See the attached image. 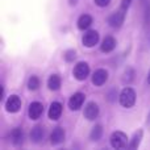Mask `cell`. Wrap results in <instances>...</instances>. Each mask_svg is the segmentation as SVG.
Listing matches in <instances>:
<instances>
[{
  "label": "cell",
  "instance_id": "1",
  "mask_svg": "<svg viewBox=\"0 0 150 150\" xmlns=\"http://www.w3.org/2000/svg\"><path fill=\"white\" fill-rule=\"evenodd\" d=\"M119 99H120V104H121L122 107L130 108V107H133L136 103V92L132 90V88L127 87L121 91Z\"/></svg>",
  "mask_w": 150,
  "mask_h": 150
},
{
  "label": "cell",
  "instance_id": "2",
  "mask_svg": "<svg viewBox=\"0 0 150 150\" xmlns=\"http://www.w3.org/2000/svg\"><path fill=\"white\" fill-rule=\"evenodd\" d=\"M127 134L122 132H115L111 136V145L115 149H122L127 146Z\"/></svg>",
  "mask_w": 150,
  "mask_h": 150
},
{
  "label": "cell",
  "instance_id": "3",
  "mask_svg": "<svg viewBox=\"0 0 150 150\" xmlns=\"http://www.w3.org/2000/svg\"><path fill=\"white\" fill-rule=\"evenodd\" d=\"M125 12H127V11L121 8L120 11H117V12L112 13V15L109 16V18H108L109 25H111L112 28H120V26L122 25V23H124Z\"/></svg>",
  "mask_w": 150,
  "mask_h": 150
},
{
  "label": "cell",
  "instance_id": "4",
  "mask_svg": "<svg viewBox=\"0 0 150 150\" xmlns=\"http://www.w3.org/2000/svg\"><path fill=\"white\" fill-rule=\"evenodd\" d=\"M90 74V66L86 62H79L74 67V76L78 80H84Z\"/></svg>",
  "mask_w": 150,
  "mask_h": 150
},
{
  "label": "cell",
  "instance_id": "5",
  "mask_svg": "<svg viewBox=\"0 0 150 150\" xmlns=\"http://www.w3.org/2000/svg\"><path fill=\"white\" fill-rule=\"evenodd\" d=\"M5 108H7V111L11 112V113H15V112H17L18 109L21 108V100H20V98H18L17 95H11L9 98H8L7 103H5Z\"/></svg>",
  "mask_w": 150,
  "mask_h": 150
},
{
  "label": "cell",
  "instance_id": "6",
  "mask_svg": "<svg viewBox=\"0 0 150 150\" xmlns=\"http://www.w3.org/2000/svg\"><path fill=\"white\" fill-rule=\"evenodd\" d=\"M83 45L87 47H92L95 46L99 42V33L96 30H88L87 33L83 36Z\"/></svg>",
  "mask_w": 150,
  "mask_h": 150
},
{
  "label": "cell",
  "instance_id": "7",
  "mask_svg": "<svg viewBox=\"0 0 150 150\" xmlns=\"http://www.w3.org/2000/svg\"><path fill=\"white\" fill-rule=\"evenodd\" d=\"M84 99H86V96L83 95V93H80V92L74 93L70 98V100H69V107H70V109H73V111L80 109L83 103H84Z\"/></svg>",
  "mask_w": 150,
  "mask_h": 150
},
{
  "label": "cell",
  "instance_id": "8",
  "mask_svg": "<svg viewBox=\"0 0 150 150\" xmlns=\"http://www.w3.org/2000/svg\"><path fill=\"white\" fill-rule=\"evenodd\" d=\"M65 137H66L65 129L61 127H57L54 128V130L50 134V142H52V145H58V144L65 141Z\"/></svg>",
  "mask_w": 150,
  "mask_h": 150
},
{
  "label": "cell",
  "instance_id": "9",
  "mask_svg": "<svg viewBox=\"0 0 150 150\" xmlns=\"http://www.w3.org/2000/svg\"><path fill=\"white\" fill-rule=\"evenodd\" d=\"M42 112H44V105L38 101H33V103L29 105V111H28V115L32 120H37L41 117Z\"/></svg>",
  "mask_w": 150,
  "mask_h": 150
},
{
  "label": "cell",
  "instance_id": "10",
  "mask_svg": "<svg viewBox=\"0 0 150 150\" xmlns=\"http://www.w3.org/2000/svg\"><path fill=\"white\" fill-rule=\"evenodd\" d=\"M108 79V73L104 69H99L92 75V83L95 86H103Z\"/></svg>",
  "mask_w": 150,
  "mask_h": 150
},
{
  "label": "cell",
  "instance_id": "11",
  "mask_svg": "<svg viewBox=\"0 0 150 150\" xmlns=\"http://www.w3.org/2000/svg\"><path fill=\"white\" fill-rule=\"evenodd\" d=\"M84 116L87 120H95L96 117L99 116V107L96 103H93V101H91V103H88L87 105H86L84 108Z\"/></svg>",
  "mask_w": 150,
  "mask_h": 150
},
{
  "label": "cell",
  "instance_id": "12",
  "mask_svg": "<svg viewBox=\"0 0 150 150\" xmlns=\"http://www.w3.org/2000/svg\"><path fill=\"white\" fill-rule=\"evenodd\" d=\"M62 115V104L58 103V101H54V103L50 104L49 108V119L50 120H58Z\"/></svg>",
  "mask_w": 150,
  "mask_h": 150
},
{
  "label": "cell",
  "instance_id": "13",
  "mask_svg": "<svg viewBox=\"0 0 150 150\" xmlns=\"http://www.w3.org/2000/svg\"><path fill=\"white\" fill-rule=\"evenodd\" d=\"M115 47H116V40H115L113 37L108 36V37H105V38L103 40L100 49H101V52L103 53H109V52H112Z\"/></svg>",
  "mask_w": 150,
  "mask_h": 150
},
{
  "label": "cell",
  "instance_id": "14",
  "mask_svg": "<svg viewBox=\"0 0 150 150\" xmlns=\"http://www.w3.org/2000/svg\"><path fill=\"white\" fill-rule=\"evenodd\" d=\"M45 137V129L41 125H36L30 132V138L33 142H40L42 138Z\"/></svg>",
  "mask_w": 150,
  "mask_h": 150
},
{
  "label": "cell",
  "instance_id": "15",
  "mask_svg": "<svg viewBox=\"0 0 150 150\" xmlns=\"http://www.w3.org/2000/svg\"><path fill=\"white\" fill-rule=\"evenodd\" d=\"M9 138H11V141H12V144H15V145H20V144H23V141H24L23 129H20V128H15V129L11 132Z\"/></svg>",
  "mask_w": 150,
  "mask_h": 150
},
{
  "label": "cell",
  "instance_id": "16",
  "mask_svg": "<svg viewBox=\"0 0 150 150\" xmlns=\"http://www.w3.org/2000/svg\"><path fill=\"white\" fill-rule=\"evenodd\" d=\"M61 83H62V82H61L59 75H57V74L50 75L49 80H47V87H49L52 91H57V90H59Z\"/></svg>",
  "mask_w": 150,
  "mask_h": 150
},
{
  "label": "cell",
  "instance_id": "17",
  "mask_svg": "<svg viewBox=\"0 0 150 150\" xmlns=\"http://www.w3.org/2000/svg\"><path fill=\"white\" fill-rule=\"evenodd\" d=\"M91 24H92V17L90 15H82L78 20V28L84 30V29L90 28Z\"/></svg>",
  "mask_w": 150,
  "mask_h": 150
},
{
  "label": "cell",
  "instance_id": "18",
  "mask_svg": "<svg viewBox=\"0 0 150 150\" xmlns=\"http://www.w3.org/2000/svg\"><path fill=\"white\" fill-rule=\"evenodd\" d=\"M101 134H103V128H101V125H95V127L92 128V130H91L90 137L92 141H99Z\"/></svg>",
  "mask_w": 150,
  "mask_h": 150
},
{
  "label": "cell",
  "instance_id": "19",
  "mask_svg": "<svg viewBox=\"0 0 150 150\" xmlns=\"http://www.w3.org/2000/svg\"><path fill=\"white\" fill-rule=\"evenodd\" d=\"M141 140H142V130H138V132L133 136L132 141H130L129 149H137L138 145H140V142H141Z\"/></svg>",
  "mask_w": 150,
  "mask_h": 150
},
{
  "label": "cell",
  "instance_id": "20",
  "mask_svg": "<svg viewBox=\"0 0 150 150\" xmlns=\"http://www.w3.org/2000/svg\"><path fill=\"white\" fill-rule=\"evenodd\" d=\"M28 87H29V90H32V91H36L37 88L40 87V79L36 76V75H33V76L29 78V80H28Z\"/></svg>",
  "mask_w": 150,
  "mask_h": 150
},
{
  "label": "cell",
  "instance_id": "21",
  "mask_svg": "<svg viewBox=\"0 0 150 150\" xmlns=\"http://www.w3.org/2000/svg\"><path fill=\"white\" fill-rule=\"evenodd\" d=\"M65 59L67 61V62H73L75 59V50H67V52L65 53Z\"/></svg>",
  "mask_w": 150,
  "mask_h": 150
},
{
  "label": "cell",
  "instance_id": "22",
  "mask_svg": "<svg viewBox=\"0 0 150 150\" xmlns=\"http://www.w3.org/2000/svg\"><path fill=\"white\" fill-rule=\"evenodd\" d=\"M95 3L99 7H107V5L111 3V0H95Z\"/></svg>",
  "mask_w": 150,
  "mask_h": 150
},
{
  "label": "cell",
  "instance_id": "23",
  "mask_svg": "<svg viewBox=\"0 0 150 150\" xmlns=\"http://www.w3.org/2000/svg\"><path fill=\"white\" fill-rule=\"evenodd\" d=\"M145 23L150 24V4L148 5V8H146V11H145Z\"/></svg>",
  "mask_w": 150,
  "mask_h": 150
},
{
  "label": "cell",
  "instance_id": "24",
  "mask_svg": "<svg viewBox=\"0 0 150 150\" xmlns=\"http://www.w3.org/2000/svg\"><path fill=\"white\" fill-rule=\"evenodd\" d=\"M130 3H132V0H122V1H121V8H122V9L127 11L128 8H129Z\"/></svg>",
  "mask_w": 150,
  "mask_h": 150
},
{
  "label": "cell",
  "instance_id": "25",
  "mask_svg": "<svg viewBox=\"0 0 150 150\" xmlns=\"http://www.w3.org/2000/svg\"><path fill=\"white\" fill-rule=\"evenodd\" d=\"M148 83H150V73H149V75H148Z\"/></svg>",
  "mask_w": 150,
  "mask_h": 150
},
{
  "label": "cell",
  "instance_id": "26",
  "mask_svg": "<svg viewBox=\"0 0 150 150\" xmlns=\"http://www.w3.org/2000/svg\"><path fill=\"white\" fill-rule=\"evenodd\" d=\"M141 1H145V0H141Z\"/></svg>",
  "mask_w": 150,
  "mask_h": 150
}]
</instances>
